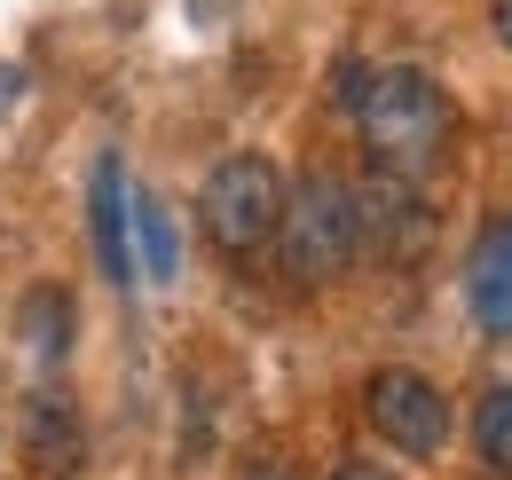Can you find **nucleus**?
<instances>
[{
    "instance_id": "6e6552de",
    "label": "nucleus",
    "mask_w": 512,
    "mask_h": 480,
    "mask_svg": "<svg viewBox=\"0 0 512 480\" xmlns=\"http://www.w3.org/2000/svg\"><path fill=\"white\" fill-rule=\"evenodd\" d=\"M465 307L489 339H512V221H489V237L473 244L465 268Z\"/></svg>"
},
{
    "instance_id": "7ed1b4c3",
    "label": "nucleus",
    "mask_w": 512,
    "mask_h": 480,
    "mask_svg": "<svg viewBox=\"0 0 512 480\" xmlns=\"http://www.w3.org/2000/svg\"><path fill=\"white\" fill-rule=\"evenodd\" d=\"M197 221H205V237L221 244V252H260V244L276 237V221H284V174L268 166V158H221L205 189H197Z\"/></svg>"
},
{
    "instance_id": "20e7f679",
    "label": "nucleus",
    "mask_w": 512,
    "mask_h": 480,
    "mask_svg": "<svg viewBox=\"0 0 512 480\" xmlns=\"http://www.w3.org/2000/svg\"><path fill=\"white\" fill-rule=\"evenodd\" d=\"M363 410L379 425L394 449H410V457H434L449 441V402L434 378H418V370H379L371 378V394H363Z\"/></svg>"
},
{
    "instance_id": "1a4fd4ad",
    "label": "nucleus",
    "mask_w": 512,
    "mask_h": 480,
    "mask_svg": "<svg viewBox=\"0 0 512 480\" xmlns=\"http://www.w3.org/2000/svg\"><path fill=\"white\" fill-rule=\"evenodd\" d=\"M127 237H134V252H142V268H150L158 284H174L182 252H174V221H166L158 197H127Z\"/></svg>"
},
{
    "instance_id": "4468645a",
    "label": "nucleus",
    "mask_w": 512,
    "mask_h": 480,
    "mask_svg": "<svg viewBox=\"0 0 512 480\" xmlns=\"http://www.w3.org/2000/svg\"><path fill=\"white\" fill-rule=\"evenodd\" d=\"M0 95H16V79H8V71H0Z\"/></svg>"
},
{
    "instance_id": "0eeeda50",
    "label": "nucleus",
    "mask_w": 512,
    "mask_h": 480,
    "mask_svg": "<svg viewBox=\"0 0 512 480\" xmlns=\"http://www.w3.org/2000/svg\"><path fill=\"white\" fill-rule=\"evenodd\" d=\"M87 244H95V268L111 284L134 276V237H127V181H119V158H95V181H87Z\"/></svg>"
},
{
    "instance_id": "f03ea898",
    "label": "nucleus",
    "mask_w": 512,
    "mask_h": 480,
    "mask_svg": "<svg viewBox=\"0 0 512 480\" xmlns=\"http://www.w3.org/2000/svg\"><path fill=\"white\" fill-rule=\"evenodd\" d=\"M284 268L300 284H331L339 268L363 260V229H355V189L331 174H308L292 197H284Z\"/></svg>"
},
{
    "instance_id": "2eb2a0df",
    "label": "nucleus",
    "mask_w": 512,
    "mask_h": 480,
    "mask_svg": "<svg viewBox=\"0 0 512 480\" xmlns=\"http://www.w3.org/2000/svg\"><path fill=\"white\" fill-rule=\"evenodd\" d=\"M253 480H276V473H253Z\"/></svg>"
},
{
    "instance_id": "9d476101",
    "label": "nucleus",
    "mask_w": 512,
    "mask_h": 480,
    "mask_svg": "<svg viewBox=\"0 0 512 480\" xmlns=\"http://www.w3.org/2000/svg\"><path fill=\"white\" fill-rule=\"evenodd\" d=\"M24 347H32V362H64V347H71V300L56 292V284L24 292Z\"/></svg>"
},
{
    "instance_id": "ddd939ff",
    "label": "nucleus",
    "mask_w": 512,
    "mask_h": 480,
    "mask_svg": "<svg viewBox=\"0 0 512 480\" xmlns=\"http://www.w3.org/2000/svg\"><path fill=\"white\" fill-rule=\"evenodd\" d=\"M497 40L512 48V0H497Z\"/></svg>"
},
{
    "instance_id": "f8f14e48",
    "label": "nucleus",
    "mask_w": 512,
    "mask_h": 480,
    "mask_svg": "<svg viewBox=\"0 0 512 480\" xmlns=\"http://www.w3.org/2000/svg\"><path fill=\"white\" fill-rule=\"evenodd\" d=\"M331 480H394V473H386V465H371V457H347Z\"/></svg>"
},
{
    "instance_id": "f257e3e1",
    "label": "nucleus",
    "mask_w": 512,
    "mask_h": 480,
    "mask_svg": "<svg viewBox=\"0 0 512 480\" xmlns=\"http://www.w3.org/2000/svg\"><path fill=\"white\" fill-rule=\"evenodd\" d=\"M347 111L363 126V150H371V166L379 174H402L418 181L434 158H442L449 142V95L426 79V71H410V63H394V71H347Z\"/></svg>"
},
{
    "instance_id": "423d86ee",
    "label": "nucleus",
    "mask_w": 512,
    "mask_h": 480,
    "mask_svg": "<svg viewBox=\"0 0 512 480\" xmlns=\"http://www.w3.org/2000/svg\"><path fill=\"white\" fill-rule=\"evenodd\" d=\"M79 457H87V425H79V410H71V394L64 386L32 394V402H24V465L48 473V480H71Z\"/></svg>"
},
{
    "instance_id": "39448f33",
    "label": "nucleus",
    "mask_w": 512,
    "mask_h": 480,
    "mask_svg": "<svg viewBox=\"0 0 512 480\" xmlns=\"http://www.w3.org/2000/svg\"><path fill=\"white\" fill-rule=\"evenodd\" d=\"M355 229H363V252L410 260V252L426 244V229H434V205L418 197V181L371 174V181H355Z\"/></svg>"
},
{
    "instance_id": "9b49d317",
    "label": "nucleus",
    "mask_w": 512,
    "mask_h": 480,
    "mask_svg": "<svg viewBox=\"0 0 512 480\" xmlns=\"http://www.w3.org/2000/svg\"><path fill=\"white\" fill-rule=\"evenodd\" d=\"M473 449H481L497 473H512V386L481 394V410H473Z\"/></svg>"
}]
</instances>
